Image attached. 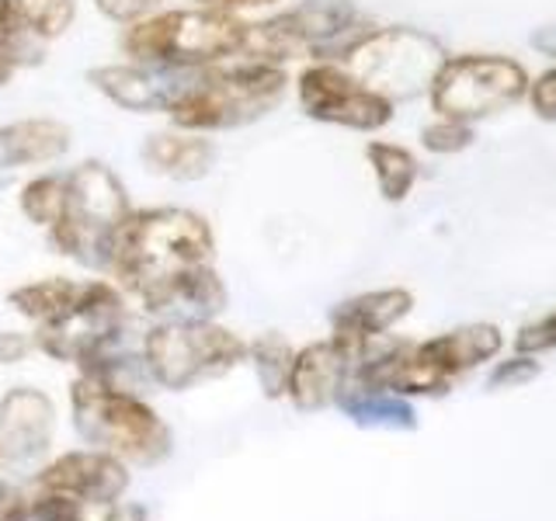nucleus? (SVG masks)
I'll return each mask as SVG.
<instances>
[{
    "label": "nucleus",
    "instance_id": "1",
    "mask_svg": "<svg viewBox=\"0 0 556 521\" xmlns=\"http://www.w3.org/2000/svg\"><path fill=\"white\" fill-rule=\"evenodd\" d=\"M216 237L199 213L191 208H132L129 223L122 226L109 271L129 289L139 303L153 313H164L170 289L188 271L213 265Z\"/></svg>",
    "mask_w": 556,
    "mask_h": 521
},
{
    "label": "nucleus",
    "instance_id": "2",
    "mask_svg": "<svg viewBox=\"0 0 556 521\" xmlns=\"http://www.w3.org/2000/svg\"><path fill=\"white\" fill-rule=\"evenodd\" d=\"M289 91L286 66L233 60L205 69H181L164 115L185 132H223L257 122Z\"/></svg>",
    "mask_w": 556,
    "mask_h": 521
},
{
    "label": "nucleus",
    "instance_id": "3",
    "mask_svg": "<svg viewBox=\"0 0 556 521\" xmlns=\"http://www.w3.org/2000/svg\"><path fill=\"white\" fill-rule=\"evenodd\" d=\"M248 25L240 14L213 8L156 11L122 35L129 63L156 69H205L240 60L248 46Z\"/></svg>",
    "mask_w": 556,
    "mask_h": 521
},
{
    "label": "nucleus",
    "instance_id": "4",
    "mask_svg": "<svg viewBox=\"0 0 556 521\" xmlns=\"http://www.w3.org/2000/svg\"><path fill=\"white\" fill-rule=\"evenodd\" d=\"M70 407H74L80 439L109 456L136 466H156L167 459V424L147 399H139L132 390H122L115 379L101 372H80V379L70 386Z\"/></svg>",
    "mask_w": 556,
    "mask_h": 521
},
{
    "label": "nucleus",
    "instance_id": "5",
    "mask_svg": "<svg viewBox=\"0 0 556 521\" xmlns=\"http://www.w3.org/2000/svg\"><path fill=\"white\" fill-rule=\"evenodd\" d=\"M129 216V191L118 181V174L101 161H84L66 174L63 213L46 233L60 254L87 268L109 271L118 233Z\"/></svg>",
    "mask_w": 556,
    "mask_h": 521
},
{
    "label": "nucleus",
    "instance_id": "6",
    "mask_svg": "<svg viewBox=\"0 0 556 521\" xmlns=\"http://www.w3.org/2000/svg\"><path fill=\"white\" fill-rule=\"evenodd\" d=\"M445 46L431 31L410 25L390 28H365L355 35L334 63H341L348 74H355L365 87H372L382 98L407 101L417 94H428V87L445 63Z\"/></svg>",
    "mask_w": 556,
    "mask_h": 521
},
{
    "label": "nucleus",
    "instance_id": "7",
    "mask_svg": "<svg viewBox=\"0 0 556 521\" xmlns=\"http://www.w3.org/2000/svg\"><path fill=\"white\" fill-rule=\"evenodd\" d=\"M243 358H248V344L208 317L156 323L143 341V361L150 376L174 393L191 390L205 379H219L237 369Z\"/></svg>",
    "mask_w": 556,
    "mask_h": 521
},
{
    "label": "nucleus",
    "instance_id": "8",
    "mask_svg": "<svg viewBox=\"0 0 556 521\" xmlns=\"http://www.w3.org/2000/svg\"><path fill=\"white\" fill-rule=\"evenodd\" d=\"M529 94V74L526 66L511 56L497 52H463V56H445L439 66L428 101L431 112L442 118L459 122H480L497 112L515 109Z\"/></svg>",
    "mask_w": 556,
    "mask_h": 521
},
{
    "label": "nucleus",
    "instance_id": "9",
    "mask_svg": "<svg viewBox=\"0 0 556 521\" xmlns=\"http://www.w3.org/2000/svg\"><path fill=\"white\" fill-rule=\"evenodd\" d=\"M122 327H126V300H122V292L112 282L91 278V282H84L77 303L60 320L42 323L35 330V347H42L56 361H77L84 369V365L109 355Z\"/></svg>",
    "mask_w": 556,
    "mask_h": 521
},
{
    "label": "nucleus",
    "instance_id": "10",
    "mask_svg": "<svg viewBox=\"0 0 556 521\" xmlns=\"http://www.w3.org/2000/svg\"><path fill=\"white\" fill-rule=\"evenodd\" d=\"M295 98L306 118L355 132H379L393 122L396 104L365 87L334 60H313L295 77Z\"/></svg>",
    "mask_w": 556,
    "mask_h": 521
},
{
    "label": "nucleus",
    "instance_id": "11",
    "mask_svg": "<svg viewBox=\"0 0 556 521\" xmlns=\"http://www.w3.org/2000/svg\"><path fill=\"white\" fill-rule=\"evenodd\" d=\"M365 344L369 341H348L338 334L330 341L306 344L303 352H295L292 358L286 396L300 410H320L327 404H338V396L348 386V379H352Z\"/></svg>",
    "mask_w": 556,
    "mask_h": 521
},
{
    "label": "nucleus",
    "instance_id": "12",
    "mask_svg": "<svg viewBox=\"0 0 556 521\" xmlns=\"http://www.w3.org/2000/svg\"><path fill=\"white\" fill-rule=\"evenodd\" d=\"M42 494L74 497L91 508H109L129 486V469L109 452H66L39 473Z\"/></svg>",
    "mask_w": 556,
    "mask_h": 521
},
{
    "label": "nucleus",
    "instance_id": "13",
    "mask_svg": "<svg viewBox=\"0 0 556 521\" xmlns=\"http://www.w3.org/2000/svg\"><path fill=\"white\" fill-rule=\"evenodd\" d=\"M56 428L52 399L31 386H14L0 399V459L28 466L42 456Z\"/></svg>",
    "mask_w": 556,
    "mask_h": 521
},
{
    "label": "nucleus",
    "instance_id": "14",
    "mask_svg": "<svg viewBox=\"0 0 556 521\" xmlns=\"http://www.w3.org/2000/svg\"><path fill=\"white\" fill-rule=\"evenodd\" d=\"M181 69H156L139 63H112L91 69V84L109 98L112 104L126 112H164L167 101L178 87Z\"/></svg>",
    "mask_w": 556,
    "mask_h": 521
},
{
    "label": "nucleus",
    "instance_id": "15",
    "mask_svg": "<svg viewBox=\"0 0 556 521\" xmlns=\"http://www.w3.org/2000/svg\"><path fill=\"white\" fill-rule=\"evenodd\" d=\"M504 347L501 327L494 323H466L448 330V334H439L431 341L417 344V355H421L434 372H439L448 386L456 382L463 372L477 369V365L491 361Z\"/></svg>",
    "mask_w": 556,
    "mask_h": 521
},
{
    "label": "nucleus",
    "instance_id": "16",
    "mask_svg": "<svg viewBox=\"0 0 556 521\" xmlns=\"http://www.w3.org/2000/svg\"><path fill=\"white\" fill-rule=\"evenodd\" d=\"M410 309H414V295L407 289H376L334 306L330 327H334L338 338L372 341V338H387V330H393Z\"/></svg>",
    "mask_w": 556,
    "mask_h": 521
},
{
    "label": "nucleus",
    "instance_id": "17",
    "mask_svg": "<svg viewBox=\"0 0 556 521\" xmlns=\"http://www.w3.org/2000/svg\"><path fill=\"white\" fill-rule=\"evenodd\" d=\"M74 132L60 118H22L0 129V164L4 167H39L52 164L70 150Z\"/></svg>",
    "mask_w": 556,
    "mask_h": 521
},
{
    "label": "nucleus",
    "instance_id": "18",
    "mask_svg": "<svg viewBox=\"0 0 556 521\" xmlns=\"http://www.w3.org/2000/svg\"><path fill=\"white\" fill-rule=\"evenodd\" d=\"M143 161L153 174H164V178L199 181L213 170L216 147H213V139H205L202 132H185V129L156 132L147 139Z\"/></svg>",
    "mask_w": 556,
    "mask_h": 521
},
{
    "label": "nucleus",
    "instance_id": "19",
    "mask_svg": "<svg viewBox=\"0 0 556 521\" xmlns=\"http://www.w3.org/2000/svg\"><path fill=\"white\" fill-rule=\"evenodd\" d=\"M365 161H369L372 174H376V188L379 195L387 202H404L417 178H421V167H417V156L407 150V147H396V143H387V139H372L369 147H365Z\"/></svg>",
    "mask_w": 556,
    "mask_h": 521
},
{
    "label": "nucleus",
    "instance_id": "20",
    "mask_svg": "<svg viewBox=\"0 0 556 521\" xmlns=\"http://www.w3.org/2000/svg\"><path fill=\"white\" fill-rule=\"evenodd\" d=\"M80 289L84 282H74V278H46V282H28L22 289H14L8 300L22 317L42 327V323L60 320L63 313L77 303Z\"/></svg>",
    "mask_w": 556,
    "mask_h": 521
},
{
    "label": "nucleus",
    "instance_id": "21",
    "mask_svg": "<svg viewBox=\"0 0 556 521\" xmlns=\"http://www.w3.org/2000/svg\"><path fill=\"white\" fill-rule=\"evenodd\" d=\"M338 404L344 414H352L358 424H379V428H414V410L400 399L396 393H382V390H362V386H348L341 390Z\"/></svg>",
    "mask_w": 556,
    "mask_h": 521
},
{
    "label": "nucleus",
    "instance_id": "22",
    "mask_svg": "<svg viewBox=\"0 0 556 521\" xmlns=\"http://www.w3.org/2000/svg\"><path fill=\"white\" fill-rule=\"evenodd\" d=\"M248 358L254 361V372L261 379V390L265 396H282L289 386V372H292V344L282 334H261L254 344H248Z\"/></svg>",
    "mask_w": 556,
    "mask_h": 521
},
{
    "label": "nucleus",
    "instance_id": "23",
    "mask_svg": "<svg viewBox=\"0 0 556 521\" xmlns=\"http://www.w3.org/2000/svg\"><path fill=\"white\" fill-rule=\"evenodd\" d=\"M63 199H66V174H39V178L25 181L22 191H17V208H22V216L28 223L49 230L63 213Z\"/></svg>",
    "mask_w": 556,
    "mask_h": 521
},
{
    "label": "nucleus",
    "instance_id": "24",
    "mask_svg": "<svg viewBox=\"0 0 556 521\" xmlns=\"http://www.w3.org/2000/svg\"><path fill=\"white\" fill-rule=\"evenodd\" d=\"M25 31L39 42H52L77 22V0H14Z\"/></svg>",
    "mask_w": 556,
    "mask_h": 521
},
{
    "label": "nucleus",
    "instance_id": "25",
    "mask_svg": "<svg viewBox=\"0 0 556 521\" xmlns=\"http://www.w3.org/2000/svg\"><path fill=\"white\" fill-rule=\"evenodd\" d=\"M477 139V129L469 126V122H459V118H442L434 115V122L421 129V147L428 153H439V156H452V153H463L473 147Z\"/></svg>",
    "mask_w": 556,
    "mask_h": 521
},
{
    "label": "nucleus",
    "instance_id": "26",
    "mask_svg": "<svg viewBox=\"0 0 556 521\" xmlns=\"http://www.w3.org/2000/svg\"><path fill=\"white\" fill-rule=\"evenodd\" d=\"M0 46L4 49H14L22 63H35L39 60V39H31L25 31L22 17L14 11V0H0Z\"/></svg>",
    "mask_w": 556,
    "mask_h": 521
},
{
    "label": "nucleus",
    "instance_id": "27",
    "mask_svg": "<svg viewBox=\"0 0 556 521\" xmlns=\"http://www.w3.org/2000/svg\"><path fill=\"white\" fill-rule=\"evenodd\" d=\"M515 347H518V355H543V352H553V347H556V309L546 313V317H539V320L521 327L518 338H515Z\"/></svg>",
    "mask_w": 556,
    "mask_h": 521
},
{
    "label": "nucleus",
    "instance_id": "28",
    "mask_svg": "<svg viewBox=\"0 0 556 521\" xmlns=\"http://www.w3.org/2000/svg\"><path fill=\"white\" fill-rule=\"evenodd\" d=\"M94 8L109 17V22L129 28L136 22H143V17L164 11V0H94Z\"/></svg>",
    "mask_w": 556,
    "mask_h": 521
},
{
    "label": "nucleus",
    "instance_id": "29",
    "mask_svg": "<svg viewBox=\"0 0 556 521\" xmlns=\"http://www.w3.org/2000/svg\"><path fill=\"white\" fill-rule=\"evenodd\" d=\"M529 104L535 118L543 122H556V66L546 69V74H539L535 80H529Z\"/></svg>",
    "mask_w": 556,
    "mask_h": 521
},
{
    "label": "nucleus",
    "instance_id": "30",
    "mask_svg": "<svg viewBox=\"0 0 556 521\" xmlns=\"http://www.w3.org/2000/svg\"><path fill=\"white\" fill-rule=\"evenodd\" d=\"M535 376H539V361L532 355H515L508 361H501L491 372V386L508 390V386H521V382H529Z\"/></svg>",
    "mask_w": 556,
    "mask_h": 521
},
{
    "label": "nucleus",
    "instance_id": "31",
    "mask_svg": "<svg viewBox=\"0 0 556 521\" xmlns=\"http://www.w3.org/2000/svg\"><path fill=\"white\" fill-rule=\"evenodd\" d=\"M31 344L35 341L25 338V334H14V330H0V365H11L17 358H25Z\"/></svg>",
    "mask_w": 556,
    "mask_h": 521
},
{
    "label": "nucleus",
    "instance_id": "32",
    "mask_svg": "<svg viewBox=\"0 0 556 521\" xmlns=\"http://www.w3.org/2000/svg\"><path fill=\"white\" fill-rule=\"evenodd\" d=\"M195 8H213V11H230V14H243V11H257V8H271L275 0H191Z\"/></svg>",
    "mask_w": 556,
    "mask_h": 521
},
{
    "label": "nucleus",
    "instance_id": "33",
    "mask_svg": "<svg viewBox=\"0 0 556 521\" xmlns=\"http://www.w3.org/2000/svg\"><path fill=\"white\" fill-rule=\"evenodd\" d=\"M529 46L539 52V56L556 60V25H543V28H535V31H532V39H529Z\"/></svg>",
    "mask_w": 556,
    "mask_h": 521
},
{
    "label": "nucleus",
    "instance_id": "34",
    "mask_svg": "<svg viewBox=\"0 0 556 521\" xmlns=\"http://www.w3.org/2000/svg\"><path fill=\"white\" fill-rule=\"evenodd\" d=\"M101 521H147V508L143 504H112V511Z\"/></svg>",
    "mask_w": 556,
    "mask_h": 521
},
{
    "label": "nucleus",
    "instance_id": "35",
    "mask_svg": "<svg viewBox=\"0 0 556 521\" xmlns=\"http://www.w3.org/2000/svg\"><path fill=\"white\" fill-rule=\"evenodd\" d=\"M22 66H25V63H22V56H17L14 49H4V46H0V87H8L11 77H14Z\"/></svg>",
    "mask_w": 556,
    "mask_h": 521
}]
</instances>
